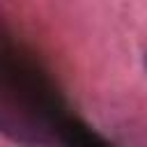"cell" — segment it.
<instances>
[{
	"mask_svg": "<svg viewBox=\"0 0 147 147\" xmlns=\"http://www.w3.org/2000/svg\"><path fill=\"white\" fill-rule=\"evenodd\" d=\"M60 140L67 147H115L108 140H103L99 133H94L92 129L78 124V122H67L62 124L60 131Z\"/></svg>",
	"mask_w": 147,
	"mask_h": 147,
	"instance_id": "cell-1",
	"label": "cell"
},
{
	"mask_svg": "<svg viewBox=\"0 0 147 147\" xmlns=\"http://www.w3.org/2000/svg\"><path fill=\"white\" fill-rule=\"evenodd\" d=\"M145 69H147V55H145Z\"/></svg>",
	"mask_w": 147,
	"mask_h": 147,
	"instance_id": "cell-2",
	"label": "cell"
}]
</instances>
